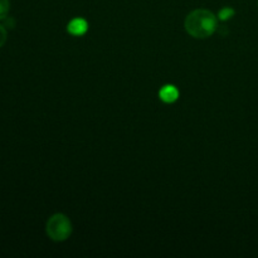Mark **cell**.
<instances>
[{"instance_id": "cell-1", "label": "cell", "mask_w": 258, "mask_h": 258, "mask_svg": "<svg viewBox=\"0 0 258 258\" xmlns=\"http://www.w3.org/2000/svg\"><path fill=\"white\" fill-rule=\"evenodd\" d=\"M185 29L191 37L204 39L216 32L217 18L207 9H197L191 12L185 19Z\"/></svg>"}, {"instance_id": "cell-2", "label": "cell", "mask_w": 258, "mask_h": 258, "mask_svg": "<svg viewBox=\"0 0 258 258\" xmlns=\"http://www.w3.org/2000/svg\"><path fill=\"white\" fill-rule=\"evenodd\" d=\"M72 233V224L64 214H54L47 222V234L53 241H66Z\"/></svg>"}, {"instance_id": "cell-3", "label": "cell", "mask_w": 258, "mask_h": 258, "mask_svg": "<svg viewBox=\"0 0 258 258\" xmlns=\"http://www.w3.org/2000/svg\"><path fill=\"white\" fill-rule=\"evenodd\" d=\"M67 29L68 32L73 35H83L87 32L88 24L85 19H82V18H76V19L71 20Z\"/></svg>"}, {"instance_id": "cell-4", "label": "cell", "mask_w": 258, "mask_h": 258, "mask_svg": "<svg viewBox=\"0 0 258 258\" xmlns=\"http://www.w3.org/2000/svg\"><path fill=\"white\" fill-rule=\"evenodd\" d=\"M159 96H160V98L164 101V102L173 103L178 100L179 91L175 86L166 85L161 88L160 92H159Z\"/></svg>"}, {"instance_id": "cell-5", "label": "cell", "mask_w": 258, "mask_h": 258, "mask_svg": "<svg viewBox=\"0 0 258 258\" xmlns=\"http://www.w3.org/2000/svg\"><path fill=\"white\" fill-rule=\"evenodd\" d=\"M234 15V10L232 8H224L219 12V19L221 20H228Z\"/></svg>"}, {"instance_id": "cell-6", "label": "cell", "mask_w": 258, "mask_h": 258, "mask_svg": "<svg viewBox=\"0 0 258 258\" xmlns=\"http://www.w3.org/2000/svg\"><path fill=\"white\" fill-rule=\"evenodd\" d=\"M9 12V0H0V20L4 19Z\"/></svg>"}, {"instance_id": "cell-7", "label": "cell", "mask_w": 258, "mask_h": 258, "mask_svg": "<svg viewBox=\"0 0 258 258\" xmlns=\"http://www.w3.org/2000/svg\"><path fill=\"white\" fill-rule=\"evenodd\" d=\"M7 42V29L3 25H0V48Z\"/></svg>"}]
</instances>
